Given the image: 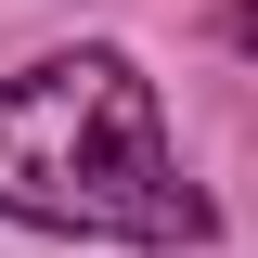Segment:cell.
Listing matches in <instances>:
<instances>
[{"label":"cell","instance_id":"7a4b0ae2","mask_svg":"<svg viewBox=\"0 0 258 258\" xmlns=\"http://www.w3.org/2000/svg\"><path fill=\"white\" fill-rule=\"evenodd\" d=\"M220 39H232V52L258 64V0H220Z\"/></svg>","mask_w":258,"mask_h":258},{"label":"cell","instance_id":"6da1fadb","mask_svg":"<svg viewBox=\"0 0 258 258\" xmlns=\"http://www.w3.org/2000/svg\"><path fill=\"white\" fill-rule=\"evenodd\" d=\"M0 220L103 232V245H207L220 207L168 155L155 78L91 39V52H39L26 78H0Z\"/></svg>","mask_w":258,"mask_h":258}]
</instances>
